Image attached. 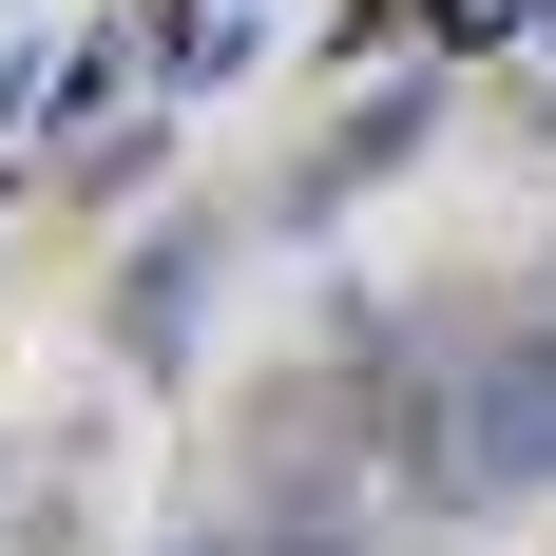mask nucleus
<instances>
[{
  "mask_svg": "<svg viewBox=\"0 0 556 556\" xmlns=\"http://www.w3.org/2000/svg\"><path fill=\"white\" fill-rule=\"evenodd\" d=\"M442 500L460 518H538L556 500V307L500 345H460V384H442Z\"/></svg>",
  "mask_w": 556,
  "mask_h": 556,
  "instance_id": "f257e3e1",
  "label": "nucleus"
},
{
  "mask_svg": "<svg viewBox=\"0 0 556 556\" xmlns=\"http://www.w3.org/2000/svg\"><path fill=\"white\" fill-rule=\"evenodd\" d=\"M212 269H230V230L192 212V230H154V250H135V288H115V345H135V365H192V307H212Z\"/></svg>",
  "mask_w": 556,
  "mask_h": 556,
  "instance_id": "f03ea898",
  "label": "nucleus"
},
{
  "mask_svg": "<svg viewBox=\"0 0 556 556\" xmlns=\"http://www.w3.org/2000/svg\"><path fill=\"white\" fill-rule=\"evenodd\" d=\"M250 556H365L345 518H250Z\"/></svg>",
  "mask_w": 556,
  "mask_h": 556,
  "instance_id": "7ed1b4c3",
  "label": "nucleus"
},
{
  "mask_svg": "<svg viewBox=\"0 0 556 556\" xmlns=\"http://www.w3.org/2000/svg\"><path fill=\"white\" fill-rule=\"evenodd\" d=\"M154 556H250V538H230V518H192V538H154Z\"/></svg>",
  "mask_w": 556,
  "mask_h": 556,
  "instance_id": "20e7f679",
  "label": "nucleus"
}]
</instances>
